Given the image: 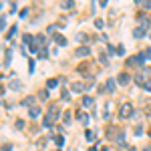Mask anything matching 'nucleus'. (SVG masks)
<instances>
[{"label": "nucleus", "instance_id": "17", "mask_svg": "<svg viewBox=\"0 0 151 151\" xmlns=\"http://www.w3.org/2000/svg\"><path fill=\"white\" fill-rule=\"evenodd\" d=\"M56 85H58V81H56V79H51L47 87H49V89H53V87H56Z\"/></svg>", "mask_w": 151, "mask_h": 151}, {"label": "nucleus", "instance_id": "3", "mask_svg": "<svg viewBox=\"0 0 151 151\" xmlns=\"http://www.w3.org/2000/svg\"><path fill=\"white\" fill-rule=\"evenodd\" d=\"M56 117H58V109H56V107L53 105V107H51V111H49V115H47L45 119H42V123H45V127H51V125H53V121H54Z\"/></svg>", "mask_w": 151, "mask_h": 151}, {"label": "nucleus", "instance_id": "26", "mask_svg": "<svg viewBox=\"0 0 151 151\" xmlns=\"http://www.w3.org/2000/svg\"><path fill=\"white\" fill-rule=\"evenodd\" d=\"M10 147H12V145H8V143H4V145H2V151H10Z\"/></svg>", "mask_w": 151, "mask_h": 151}, {"label": "nucleus", "instance_id": "16", "mask_svg": "<svg viewBox=\"0 0 151 151\" xmlns=\"http://www.w3.org/2000/svg\"><path fill=\"white\" fill-rule=\"evenodd\" d=\"M139 4L143 8H151V0H139Z\"/></svg>", "mask_w": 151, "mask_h": 151}, {"label": "nucleus", "instance_id": "19", "mask_svg": "<svg viewBox=\"0 0 151 151\" xmlns=\"http://www.w3.org/2000/svg\"><path fill=\"white\" fill-rule=\"evenodd\" d=\"M62 141H64V139H62V137H60V135H54V143H56V145H58V147H60V145H62Z\"/></svg>", "mask_w": 151, "mask_h": 151}, {"label": "nucleus", "instance_id": "23", "mask_svg": "<svg viewBox=\"0 0 151 151\" xmlns=\"http://www.w3.org/2000/svg\"><path fill=\"white\" fill-rule=\"evenodd\" d=\"M62 121H64V123H71V113H69V111H67V113H64V117H62Z\"/></svg>", "mask_w": 151, "mask_h": 151}, {"label": "nucleus", "instance_id": "25", "mask_svg": "<svg viewBox=\"0 0 151 151\" xmlns=\"http://www.w3.org/2000/svg\"><path fill=\"white\" fill-rule=\"evenodd\" d=\"M95 26H97V28H103V20H101V18L95 20Z\"/></svg>", "mask_w": 151, "mask_h": 151}, {"label": "nucleus", "instance_id": "20", "mask_svg": "<svg viewBox=\"0 0 151 151\" xmlns=\"http://www.w3.org/2000/svg\"><path fill=\"white\" fill-rule=\"evenodd\" d=\"M115 53H117V54H125V49H123V45H119V47L115 49Z\"/></svg>", "mask_w": 151, "mask_h": 151}, {"label": "nucleus", "instance_id": "13", "mask_svg": "<svg viewBox=\"0 0 151 151\" xmlns=\"http://www.w3.org/2000/svg\"><path fill=\"white\" fill-rule=\"evenodd\" d=\"M93 103H95V101H93L91 97H85V99H83V105H85V107H89V109L93 107Z\"/></svg>", "mask_w": 151, "mask_h": 151}, {"label": "nucleus", "instance_id": "1", "mask_svg": "<svg viewBox=\"0 0 151 151\" xmlns=\"http://www.w3.org/2000/svg\"><path fill=\"white\" fill-rule=\"evenodd\" d=\"M137 81L141 83V87L149 85V83H151V69H149V67H141V73L137 75Z\"/></svg>", "mask_w": 151, "mask_h": 151}, {"label": "nucleus", "instance_id": "28", "mask_svg": "<svg viewBox=\"0 0 151 151\" xmlns=\"http://www.w3.org/2000/svg\"><path fill=\"white\" fill-rule=\"evenodd\" d=\"M101 151H107V149H105V147H103V149H101Z\"/></svg>", "mask_w": 151, "mask_h": 151}, {"label": "nucleus", "instance_id": "6", "mask_svg": "<svg viewBox=\"0 0 151 151\" xmlns=\"http://www.w3.org/2000/svg\"><path fill=\"white\" fill-rule=\"evenodd\" d=\"M129 81H131V77H129L127 73H119V77H117V83H121V85H127Z\"/></svg>", "mask_w": 151, "mask_h": 151}, {"label": "nucleus", "instance_id": "12", "mask_svg": "<svg viewBox=\"0 0 151 151\" xmlns=\"http://www.w3.org/2000/svg\"><path fill=\"white\" fill-rule=\"evenodd\" d=\"M139 24H141V28H147L149 20H147V16H145V14H143V16H139Z\"/></svg>", "mask_w": 151, "mask_h": 151}, {"label": "nucleus", "instance_id": "7", "mask_svg": "<svg viewBox=\"0 0 151 151\" xmlns=\"http://www.w3.org/2000/svg\"><path fill=\"white\" fill-rule=\"evenodd\" d=\"M54 42L58 47H64V45H67V38H64L62 34H54Z\"/></svg>", "mask_w": 151, "mask_h": 151}, {"label": "nucleus", "instance_id": "14", "mask_svg": "<svg viewBox=\"0 0 151 151\" xmlns=\"http://www.w3.org/2000/svg\"><path fill=\"white\" fill-rule=\"evenodd\" d=\"M85 137H87V141H95V133L91 131V129H87V131H85Z\"/></svg>", "mask_w": 151, "mask_h": 151}, {"label": "nucleus", "instance_id": "2", "mask_svg": "<svg viewBox=\"0 0 151 151\" xmlns=\"http://www.w3.org/2000/svg\"><path fill=\"white\" fill-rule=\"evenodd\" d=\"M131 115H133V105H131V103H123V105L119 107V117L129 119Z\"/></svg>", "mask_w": 151, "mask_h": 151}, {"label": "nucleus", "instance_id": "15", "mask_svg": "<svg viewBox=\"0 0 151 151\" xmlns=\"http://www.w3.org/2000/svg\"><path fill=\"white\" fill-rule=\"evenodd\" d=\"M62 8H73V0H62Z\"/></svg>", "mask_w": 151, "mask_h": 151}, {"label": "nucleus", "instance_id": "11", "mask_svg": "<svg viewBox=\"0 0 151 151\" xmlns=\"http://www.w3.org/2000/svg\"><path fill=\"white\" fill-rule=\"evenodd\" d=\"M24 105L28 107V109H32V107H36V105H34V97H26V99H24Z\"/></svg>", "mask_w": 151, "mask_h": 151}, {"label": "nucleus", "instance_id": "24", "mask_svg": "<svg viewBox=\"0 0 151 151\" xmlns=\"http://www.w3.org/2000/svg\"><path fill=\"white\" fill-rule=\"evenodd\" d=\"M38 56L45 58V56H47V49H40V51H38Z\"/></svg>", "mask_w": 151, "mask_h": 151}, {"label": "nucleus", "instance_id": "9", "mask_svg": "<svg viewBox=\"0 0 151 151\" xmlns=\"http://www.w3.org/2000/svg\"><path fill=\"white\" fill-rule=\"evenodd\" d=\"M105 91H107V93H113V91H115V81H107Z\"/></svg>", "mask_w": 151, "mask_h": 151}, {"label": "nucleus", "instance_id": "22", "mask_svg": "<svg viewBox=\"0 0 151 151\" xmlns=\"http://www.w3.org/2000/svg\"><path fill=\"white\" fill-rule=\"evenodd\" d=\"M10 87H12L14 91H18V89H20V85H18V81H12V83H10Z\"/></svg>", "mask_w": 151, "mask_h": 151}, {"label": "nucleus", "instance_id": "29", "mask_svg": "<svg viewBox=\"0 0 151 151\" xmlns=\"http://www.w3.org/2000/svg\"><path fill=\"white\" fill-rule=\"evenodd\" d=\"M56 151H60V149H56Z\"/></svg>", "mask_w": 151, "mask_h": 151}, {"label": "nucleus", "instance_id": "21", "mask_svg": "<svg viewBox=\"0 0 151 151\" xmlns=\"http://www.w3.org/2000/svg\"><path fill=\"white\" fill-rule=\"evenodd\" d=\"M143 56H145V58H151V47H149V49H145V51H143Z\"/></svg>", "mask_w": 151, "mask_h": 151}, {"label": "nucleus", "instance_id": "4", "mask_svg": "<svg viewBox=\"0 0 151 151\" xmlns=\"http://www.w3.org/2000/svg\"><path fill=\"white\" fill-rule=\"evenodd\" d=\"M93 83H83V81H79V83H71V91L73 93H83L85 89H89Z\"/></svg>", "mask_w": 151, "mask_h": 151}, {"label": "nucleus", "instance_id": "8", "mask_svg": "<svg viewBox=\"0 0 151 151\" xmlns=\"http://www.w3.org/2000/svg\"><path fill=\"white\" fill-rule=\"evenodd\" d=\"M133 36H135V38H141V36H145V28H141V26H137V28L133 30Z\"/></svg>", "mask_w": 151, "mask_h": 151}, {"label": "nucleus", "instance_id": "10", "mask_svg": "<svg viewBox=\"0 0 151 151\" xmlns=\"http://www.w3.org/2000/svg\"><path fill=\"white\" fill-rule=\"evenodd\" d=\"M28 113H30L32 119H36V117L40 115V109H38V107H32V109H28Z\"/></svg>", "mask_w": 151, "mask_h": 151}, {"label": "nucleus", "instance_id": "27", "mask_svg": "<svg viewBox=\"0 0 151 151\" xmlns=\"http://www.w3.org/2000/svg\"><path fill=\"white\" fill-rule=\"evenodd\" d=\"M145 151H151V147H147V149H145Z\"/></svg>", "mask_w": 151, "mask_h": 151}, {"label": "nucleus", "instance_id": "5", "mask_svg": "<svg viewBox=\"0 0 151 151\" xmlns=\"http://www.w3.org/2000/svg\"><path fill=\"white\" fill-rule=\"evenodd\" d=\"M89 53H91V51H89V47H79V49L75 51V54H77V56H89Z\"/></svg>", "mask_w": 151, "mask_h": 151}, {"label": "nucleus", "instance_id": "18", "mask_svg": "<svg viewBox=\"0 0 151 151\" xmlns=\"http://www.w3.org/2000/svg\"><path fill=\"white\" fill-rule=\"evenodd\" d=\"M49 99V91L45 89V91H40V101H47Z\"/></svg>", "mask_w": 151, "mask_h": 151}]
</instances>
